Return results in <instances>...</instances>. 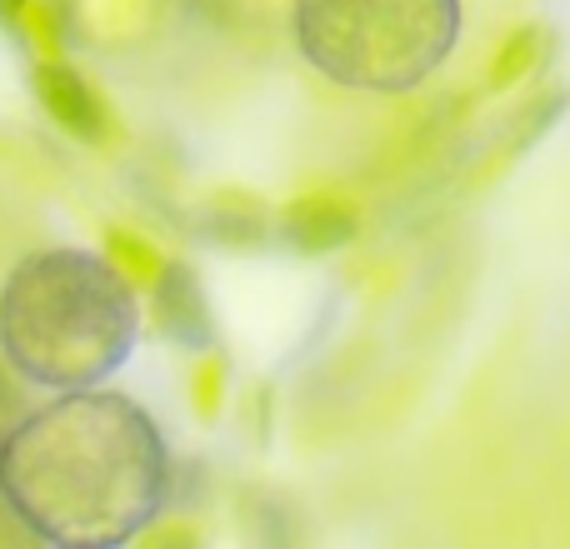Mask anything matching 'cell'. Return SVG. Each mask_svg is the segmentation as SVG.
Wrapping results in <instances>:
<instances>
[{"instance_id":"8","label":"cell","mask_w":570,"mask_h":549,"mask_svg":"<svg viewBox=\"0 0 570 549\" xmlns=\"http://www.w3.org/2000/svg\"><path fill=\"white\" fill-rule=\"evenodd\" d=\"M16 425H20V400L10 390V380L0 375V455H6V440L16 435Z\"/></svg>"},{"instance_id":"3","label":"cell","mask_w":570,"mask_h":549,"mask_svg":"<svg viewBox=\"0 0 570 549\" xmlns=\"http://www.w3.org/2000/svg\"><path fill=\"white\" fill-rule=\"evenodd\" d=\"M301 56L325 80L401 96L431 80L461 40V0H291Z\"/></svg>"},{"instance_id":"2","label":"cell","mask_w":570,"mask_h":549,"mask_svg":"<svg viewBox=\"0 0 570 549\" xmlns=\"http://www.w3.org/2000/svg\"><path fill=\"white\" fill-rule=\"evenodd\" d=\"M136 290L96 250H36L0 285V355L26 385L90 390L130 360Z\"/></svg>"},{"instance_id":"7","label":"cell","mask_w":570,"mask_h":549,"mask_svg":"<svg viewBox=\"0 0 570 549\" xmlns=\"http://www.w3.org/2000/svg\"><path fill=\"white\" fill-rule=\"evenodd\" d=\"M531 46H535V30H521V36L511 40V50H505L501 66H495V70H501V76H495V86H505V80L521 76V60H525V50H531Z\"/></svg>"},{"instance_id":"5","label":"cell","mask_w":570,"mask_h":549,"mask_svg":"<svg viewBox=\"0 0 570 549\" xmlns=\"http://www.w3.org/2000/svg\"><path fill=\"white\" fill-rule=\"evenodd\" d=\"M281 236L305 256H325V250H341L355 240V210L331 196H305L285 210Z\"/></svg>"},{"instance_id":"1","label":"cell","mask_w":570,"mask_h":549,"mask_svg":"<svg viewBox=\"0 0 570 549\" xmlns=\"http://www.w3.org/2000/svg\"><path fill=\"white\" fill-rule=\"evenodd\" d=\"M170 450L140 400L120 390H60L20 415L0 455V505L40 545H130L170 505Z\"/></svg>"},{"instance_id":"9","label":"cell","mask_w":570,"mask_h":549,"mask_svg":"<svg viewBox=\"0 0 570 549\" xmlns=\"http://www.w3.org/2000/svg\"><path fill=\"white\" fill-rule=\"evenodd\" d=\"M20 10H26V0H0V20H6V26H16Z\"/></svg>"},{"instance_id":"6","label":"cell","mask_w":570,"mask_h":549,"mask_svg":"<svg viewBox=\"0 0 570 549\" xmlns=\"http://www.w3.org/2000/svg\"><path fill=\"white\" fill-rule=\"evenodd\" d=\"M156 310H160V330L180 345H206L210 340V320H206V300L200 285L186 266H166L156 274Z\"/></svg>"},{"instance_id":"4","label":"cell","mask_w":570,"mask_h":549,"mask_svg":"<svg viewBox=\"0 0 570 549\" xmlns=\"http://www.w3.org/2000/svg\"><path fill=\"white\" fill-rule=\"evenodd\" d=\"M36 96L56 116V126H66L76 140H86V146L106 140V106L86 86V76H76L70 66H36Z\"/></svg>"}]
</instances>
